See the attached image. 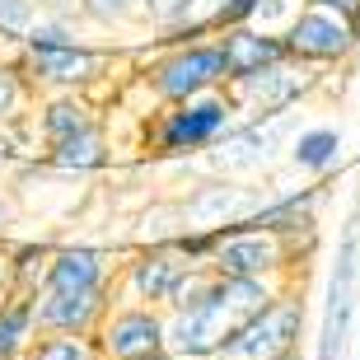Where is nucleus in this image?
Listing matches in <instances>:
<instances>
[{
    "instance_id": "nucleus-20",
    "label": "nucleus",
    "mask_w": 360,
    "mask_h": 360,
    "mask_svg": "<svg viewBox=\"0 0 360 360\" xmlns=\"http://www.w3.org/2000/svg\"><path fill=\"white\" fill-rule=\"evenodd\" d=\"M290 164L300 169V174H333L337 164H342V131L337 127H328V122H319V127H300L290 141Z\"/></svg>"
},
{
    "instance_id": "nucleus-29",
    "label": "nucleus",
    "mask_w": 360,
    "mask_h": 360,
    "mask_svg": "<svg viewBox=\"0 0 360 360\" xmlns=\"http://www.w3.org/2000/svg\"><path fill=\"white\" fill-rule=\"evenodd\" d=\"M10 225H14V201H10V197H0V234H5Z\"/></svg>"
},
{
    "instance_id": "nucleus-25",
    "label": "nucleus",
    "mask_w": 360,
    "mask_h": 360,
    "mask_svg": "<svg viewBox=\"0 0 360 360\" xmlns=\"http://www.w3.org/2000/svg\"><path fill=\"white\" fill-rule=\"evenodd\" d=\"M141 5L146 0H80V14L94 19V24L112 28V24H127L131 14H141Z\"/></svg>"
},
{
    "instance_id": "nucleus-4",
    "label": "nucleus",
    "mask_w": 360,
    "mask_h": 360,
    "mask_svg": "<svg viewBox=\"0 0 360 360\" xmlns=\"http://www.w3.org/2000/svg\"><path fill=\"white\" fill-rule=\"evenodd\" d=\"M314 248H300V239H285V234H271V229H253V225H225L215 229V253L206 262V271H220V276H267L281 281V271H290L295 262ZM304 267V262H300Z\"/></svg>"
},
{
    "instance_id": "nucleus-15",
    "label": "nucleus",
    "mask_w": 360,
    "mask_h": 360,
    "mask_svg": "<svg viewBox=\"0 0 360 360\" xmlns=\"http://www.w3.org/2000/svg\"><path fill=\"white\" fill-rule=\"evenodd\" d=\"M215 42L225 47L229 84H234V80H248V75H257V70H267V66H276V61H285V56H290L281 33H267V28H257V24L220 28V33H215Z\"/></svg>"
},
{
    "instance_id": "nucleus-23",
    "label": "nucleus",
    "mask_w": 360,
    "mask_h": 360,
    "mask_svg": "<svg viewBox=\"0 0 360 360\" xmlns=\"http://www.w3.org/2000/svg\"><path fill=\"white\" fill-rule=\"evenodd\" d=\"M28 70L14 61H0V122H14L28 103Z\"/></svg>"
},
{
    "instance_id": "nucleus-9",
    "label": "nucleus",
    "mask_w": 360,
    "mask_h": 360,
    "mask_svg": "<svg viewBox=\"0 0 360 360\" xmlns=\"http://www.w3.org/2000/svg\"><path fill=\"white\" fill-rule=\"evenodd\" d=\"M206 267L187 262L174 243H146L141 253L122 267V285H127V300H141V304L169 309L178 295L192 285Z\"/></svg>"
},
{
    "instance_id": "nucleus-6",
    "label": "nucleus",
    "mask_w": 360,
    "mask_h": 360,
    "mask_svg": "<svg viewBox=\"0 0 360 360\" xmlns=\"http://www.w3.org/2000/svg\"><path fill=\"white\" fill-rule=\"evenodd\" d=\"M146 84L160 103H183L197 94L225 89L229 66H225V47L215 38L187 42V47H164V56H155L146 66Z\"/></svg>"
},
{
    "instance_id": "nucleus-7",
    "label": "nucleus",
    "mask_w": 360,
    "mask_h": 360,
    "mask_svg": "<svg viewBox=\"0 0 360 360\" xmlns=\"http://www.w3.org/2000/svg\"><path fill=\"white\" fill-rule=\"evenodd\" d=\"M290 141H295V117H290V112L229 122L225 131L215 136V146L206 150V164H211L220 178L257 174V169H267V164H271V155H276L281 146L290 150Z\"/></svg>"
},
{
    "instance_id": "nucleus-11",
    "label": "nucleus",
    "mask_w": 360,
    "mask_h": 360,
    "mask_svg": "<svg viewBox=\"0 0 360 360\" xmlns=\"http://www.w3.org/2000/svg\"><path fill=\"white\" fill-rule=\"evenodd\" d=\"M314 84H319L314 66H304V61L285 56V61H276V66H267V70H257V75H248V80L225 84V89L234 94L239 112H248V117H276V112H290V108L300 103Z\"/></svg>"
},
{
    "instance_id": "nucleus-19",
    "label": "nucleus",
    "mask_w": 360,
    "mask_h": 360,
    "mask_svg": "<svg viewBox=\"0 0 360 360\" xmlns=\"http://www.w3.org/2000/svg\"><path fill=\"white\" fill-rule=\"evenodd\" d=\"M89 127H98V117H94V103L80 89H61V94H52V98L38 108L42 150L56 146V141H66V136H75V131H89Z\"/></svg>"
},
{
    "instance_id": "nucleus-12",
    "label": "nucleus",
    "mask_w": 360,
    "mask_h": 360,
    "mask_svg": "<svg viewBox=\"0 0 360 360\" xmlns=\"http://www.w3.org/2000/svg\"><path fill=\"white\" fill-rule=\"evenodd\" d=\"M262 206V192L257 187H243V183H225V178H211V183H197L178 201L187 229H225V225H239Z\"/></svg>"
},
{
    "instance_id": "nucleus-16",
    "label": "nucleus",
    "mask_w": 360,
    "mask_h": 360,
    "mask_svg": "<svg viewBox=\"0 0 360 360\" xmlns=\"http://www.w3.org/2000/svg\"><path fill=\"white\" fill-rule=\"evenodd\" d=\"M319 201H323V187H300V192H281V197H262L243 225L253 229H271V234H285V239H319Z\"/></svg>"
},
{
    "instance_id": "nucleus-30",
    "label": "nucleus",
    "mask_w": 360,
    "mask_h": 360,
    "mask_svg": "<svg viewBox=\"0 0 360 360\" xmlns=\"http://www.w3.org/2000/svg\"><path fill=\"white\" fill-rule=\"evenodd\" d=\"M141 360H201V356H183V351H150V356H141Z\"/></svg>"
},
{
    "instance_id": "nucleus-2",
    "label": "nucleus",
    "mask_w": 360,
    "mask_h": 360,
    "mask_svg": "<svg viewBox=\"0 0 360 360\" xmlns=\"http://www.w3.org/2000/svg\"><path fill=\"white\" fill-rule=\"evenodd\" d=\"M239 103L229 89H211L183 103H164L160 117L146 122V150L155 160H183V155H206L215 136L234 122Z\"/></svg>"
},
{
    "instance_id": "nucleus-26",
    "label": "nucleus",
    "mask_w": 360,
    "mask_h": 360,
    "mask_svg": "<svg viewBox=\"0 0 360 360\" xmlns=\"http://www.w3.org/2000/svg\"><path fill=\"white\" fill-rule=\"evenodd\" d=\"M257 5H262V0H225V5L211 14L215 33H220V28H234V24H253V19H257Z\"/></svg>"
},
{
    "instance_id": "nucleus-28",
    "label": "nucleus",
    "mask_w": 360,
    "mask_h": 360,
    "mask_svg": "<svg viewBox=\"0 0 360 360\" xmlns=\"http://www.w3.org/2000/svg\"><path fill=\"white\" fill-rule=\"evenodd\" d=\"M14 290V267H10V243H0V295Z\"/></svg>"
},
{
    "instance_id": "nucleus-17",
    "label": "nucleus",
    "mask_w": 360,
    "mask_h": 360,
    "mask_svg": "<svg viewBox=\"0 0 360 360\" xmlns=\"http://www.w3.org/2000/svg\"><path fill=\"white\" fill-rule=\"evenodd\" d=\"M42 337L38 328V295L10 290L0 295V360H24L28 347Z\"/></svg>"
},
{
    "instance_id": "nucleus-13",
    "label": "nucleus",
    "mask_w": 360,
    "mask_h": 360,
    "mask_svg": "<svg viewBox=\"0 0 360 360\" xmlns=\"http://www.w3.org/2000/svg\"><path fill=\"white\" fill-rule=\"evenodd\" d=\"M112 309V285L103 290H38V328L42 333H98Z\"/></svg>"
},
{
    "instance_id": "nucleus-1",
    "label": "nucleus",
    "mask_w": 360,
    "mask_h": 360,
    "mask_svg": "<svg viewBox=\"0 0 360 360\" xmlns=\"http://www.w3.org/2000/svg\"><path fill=\"white\" fill-rule=\"evenodd\" d=\"M19 56H24L28 80L52 84V89H84L103 70V52L75 38L70 19H47V14L19 38Z\"/></svg>"
},
{
    "instance_id": "nucleus-14",
    "label": "nucleus",
    "mask_w": 360,
    "mask_h": 360,
    "mask_svg": "<svg viewBox=\"0 0 360 360\" xmlns=\"http://www.w3.org/2000/svg\"><path fill=\"white\" fill-rule=\"evenodd\" d=\"M103 285H112V257L94 243H61L52 248L38 290H103Z\"/></svg>"
},
{
    "instance_id": "nucleus-5",
    "label": "nucleus",
    "mask_w": 360,
    "mask_h": 360,
    "mask_svg": "<svg viewBox=\"0 0 360 360\" xmlns=\"http://www.w3.org/2000/svg\"><path fill=\"white\" fill-rule=\"evenodd\" d=\"M300 337H304V300L295 290H281L267 309H257L225 337L215 360H295Z\"/></svg>"
},
{
    "instance_id": "nucleus-21",
    "label": "nucleus",
    "mask_w": 360,
    "mask_h": 360,
    "mask_svg": "<svg viewBox=\"0 0 360 360\" xmlns=\"http://www.w3.org/2000/svg\"><path fill=\"white\" fill-rule=\"evenodd\" d=\"M24 360H103L89 333H42Z\"/></svg>"
},
{
    "instance_id": "nucleus-10",
    "label": "nucleus",
    "mask_w": 360,
    "mask_h": 360,
    "mask_svg": "<svg viewBox=\"0 0 360 360\" xmlns=\"http://www.w3.org/2000/svg\"><path fill=\"white\" fill-rule=\"evenodd\" d=\"M94 342H98L103 360H141L150 351L169 347V314L155 304H141V300H122L108 309Z\"/></svg>"
},
{
    "instance_id": "nucleus-24",
    "label": "nucleus",
    "mask_w": 360,
    "mask_h": 360,
    "mask_svg": "<svg viewBox=\"0 0 360 360\" xmlns=\"http://www.w3.org/2000/svg\"><path fill=\"white\" fill-rule=\"evenodd\" d=\"M42 19V5L38 0H0V33H5V38H24L28 28L38 24Z\"/></svg>"
},
{
    "instance_id": "nucleus-8",
    "label": "nucleus",
    "mask_w": 360,
    "mask_h": 360,
    "mask_svg": "<svg viewBox=\"0 0 360 360\" xmlns=\"http://www.w3.org/2000/svg\"><path fill=\"white\" fill-rule=\"evenodd\" d=\"M285 52L295 61H304V66L323 70V66H342L351 52L360 47V28L351 19L333 10H319V5H304L300 0V14H295L290 24H285Z\"/></svg>"
},
{
    "instance_id": "nucleus-18",
    "label": "nucleus",
    "mask_w": 360,
    "mask_h": 360,
    "mask_svg": "<svg viewBox=\"0 0 360 360\" xmlns=\"http://www.w3.org/2000/svg\"><path fill=\"white\" fill-rule=\"evenodd\" d=\"M108 160H112V150H108V136L103 127H89V131H75L66 136V141H56V146L42 150V164L47 169H56V174H98V169H108Z\"/></svg>"
},
{
    "instance_id": "nucleus-22",
    "label": "nucleus",
    "mask_w": 360,
    "mask_h": 360,
    "mask_svg": "<svg viewBox=\"0 0 360 360\" xmlns=\"http://www.w3.org/2000/svg\"><path fill=\"white\" fill-rule=\"evenodd\" d=\"M47 262H52V243H19V248H10L14 290H33L38 295L42 276H47Z\"/></svg>"
},
{
    "instance_id": "nucleus-27",
    "label": "nucleus",
    "mask_w": 360,
    "mask_h": 360,
    "mask_svg": "<svg viewBox=\"0 0 360 360\" xmlns=\"http://www.w3.org/2000/svg\"><path fill=\"white\" fill-rule=\"evenodd\" d=\"M304 5H319V10H333V14H342V19H351V24L360 28V0H304Z\"/></svg>"
},
{
    "instance_id": "nucleus-3",
    "label": "nucleus",
    "mask_w": 360,
    "mask_h": 360,
    "mask_svg": "<svg viewBox=\"0 0 360 360\" xmlns=\"http://www.w3.org/2000/svg\"><path fill=\"white\" fill-rule=\"evenodd\" d=\"M356 314H360V197L351 206L342 234H337V262L328 276V295H323L314 360H347L351 337H356Z\"/></svg>"
}]
</instances>
